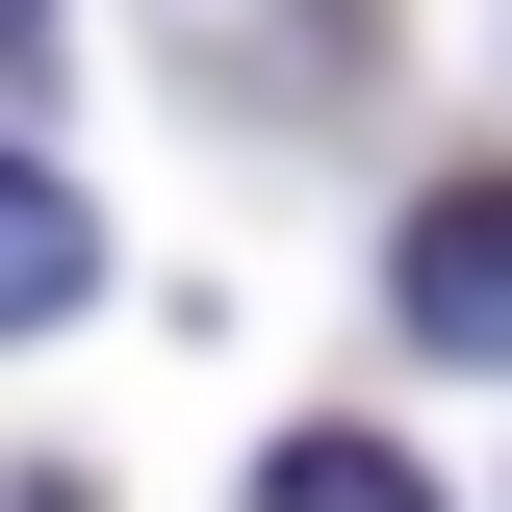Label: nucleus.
I'll return each mask as SVG.
<instances>
[{
  "mask_svg": "<svg viewBox=\"0 0 512 512\" xmlns=\"http://www.w3.org/2000/svg\"><path fill=\"white\" fill-rule=\"evenodd\" d=\"M384 333H410V359H461V384H512V154L410 205V256H384Z\"/></svg>",
  "mask_w": 512,
  "mask_h": 512,
  "instance_id": "nucleus-1",
  "label": "nucleus"
},
{
  "mask_svg": "<svg viewBox=\"0 0 512 512\" xmlns=\"http://www.w3.org/2000/svg\"><path fill=\"white\" fill-rule=\"evenodd\" d=\"M77 282H103L77 180H52V154H0V333H77Z\"/></svg>",
  "mask_w": 512,
  "mask_h": 512,
  "instance_id": "nucleus-2",
  "label": "nucleus"
},
{
  "mask_svg": "<svg viewBox=\"0 0 512 512\" xmlns=\"http://www.w3.org/2000/svg\"><path fill=\"white\" fill-rule=\"evenodd\" d=\"M256 512H436V461H410V436H282Z\"/></svg>",
  "mask_w": 512,
  "mask_h": 512,
  "instance_id": "nucleus-3",
  "label": "nucleus"
}]
</instances>
